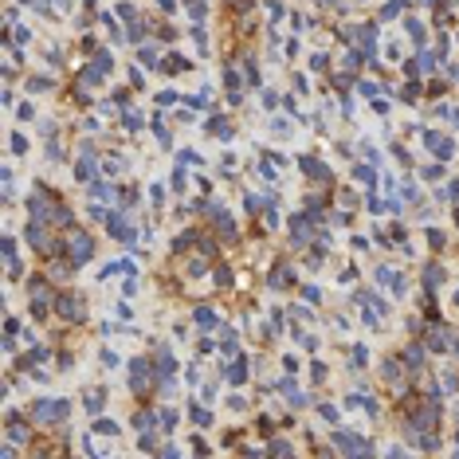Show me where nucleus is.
<instances>
[{"mask_svg":"<svg viewBox=\"0 0 459 459\" xmlns=\"http://www.w3.org/2000/svg\"><path fill=\"white\" fill-rule=\"evenodd\" d=\"M32 416H36L40 424H59V420L67 416V401H36V405H32Z\"/></svg>","mask_w":459,"mask_h":459,"instance_id":"nucleus-1","label":"nucleus"},{"mask_svg":"<svg viewBox=\"0 0 459 459\" xmlns=\"http://www.w3.org/2000/svg\"><path fill=\"white\" fill-rule=\"evenodd\" d=\"M91 259V236L87 232H71V263H87Z\"/></svg>","mask_w":459,"mask_h":459,"instance_id":"nucleus-2","label":"nucleus"},{"mask_svg":"<svg viewBox=\"0 0 459 459\" xmlns=\"http://www.w3.org/2000/svg\"><path fill=\"white\" fill-rule=\"evenodd\" d=\"M55 310H59V318H71V322L83 318V303H79L75 295H59V299H55Z\"/></svg>","mask_w":459,"mask_h":459,"instance_id":"nucleus-3","label":"nucleus"},{"mask_svg":"<svg viewBox=\"0 0 459 459\" xmlns=\"http://www.w3.org/2000/svg\"><path fill=\"white\" fill-rule=\"evenodd\" d=\"M110 236L122 240V244H134V228H130L122 216H110Z\"/></svg>","mask_w":459,"mask_h":459,"instance_id":"nucleus-4","label":"nucleus"},{"mask_svg":"<svg viewBox=\"0 0 459 459\" xmlns=\"http://www.w3.org/2000/svg\"><path fill=\"white\" fill-rule=\"evenodd\" d=\"M303 173L314 177V181H326V177H330V169H326L322 161H314V157H303Z\"/></svg>","mask_w":459,"mask_h":459,"instance_id":"nucleus-5","label":"nucleus"},{"mask_svg":"<svg viewBox=\"0 0 459 459\" xmlns=\"http://www.w3.org/2000/svg\"><path fill=\"white\" fill-rule=\"evenodd\" d=\"M130 385H134V389H142V385H146V361H142V357H134V361H130Z\"/></svg>","mask_w":459,"mask_h":459,"instance_id":"nucleus-6","label":"nucleus"},{"mask_svg":"<svg viewBox=\"0 0 459 459\" xmlns=\"http://www.w3.org/2000/svg\"><path fill=\"white\" fill-rule=\"evenodd\" d=\"M8 436H12L16 444H28V428H24L16 416H8Z\"/></svg>","mask_w":459,"mask_h":459,"instance_id":"nucleus-7","label":"nucleus"},{"mask_svg":"<svg viewBox=\"0 0 459 459\" xmlns=\"http://www.w3.org/2000/svg\"><path fill=\"white\" fill-rule=\"evenodd\" d=\"M75 177H79V181H91V177H95V161H91V157H83V161L75 165Z\"/></svg>","mask_w":459,"mask_h":459,"instance_id":"nucleus-8","label":"nucleus"},{"mask_svg":"<svg viewBox=\"0 0 459 459\" xmlns=\"http://www.w3.org/2000/svg\"><path fill=\"white\" fill-rule=\"evenodd\" d=\"M193 318H197V322H201L204 330H212V322H216V314H212V310H208V306H197V314H193Z\"/></svg>","mask_w":459,"mask_h":459,"instance_id":"nucleus-9","label":"nucleus"},{"mask_svg":"<svg viewBox=\"0 0 459 459\" xmlns=\"http://www.w3.org/2000/svg\"><path fill=\"white\" fill-rule=\"evenodd\" d=\"M228 381H236V385H240V381H248V365H244V361H236V365L228 369Z\"/></svg>","mask_w":459,"mask_h":459,"instance_id":"nucleus-10","label":"nucleus"},{"mask_svg":"<svg viewBox=\"0 0 459 459\" xmlns=\"http://www.w3.org/2000/svg\"><path fill=\"white\" fill-rule=\"evenodd\" d=\"M271 283H275V287H287V283H291V271H287V267H275V271H271Z\"/></svg>","mask_w":459,"mask_h":459,"instance_id":"nucleus-11","label":"nucleus"},{"mask_svg":"<svg viewBox=\"0 0 459 459\" xmlns=\"http://www.w3.org/2000/svg\"><path fill=\"white\" fill-rule=\"evenodd\" d=\"M420 365H424V350L412 346V350H408V369H420Z\"/></svg>","mask_w":459,"mask_h":459,"instance_id":"nucleus-12","label":"nucleus"},{"mask_svg":"<svg viewBox=\"0 0 459 459\" xmlns=\"http://www.w3.org/2000/svg\"><path fill=\"white\" fill-rule=\"evenodd\" d=\"M95 71H99V75L110 71V55H106V51H95Z\"/></svg>","mask_w":459,"mask_h":459,"instance_id":"nucleus-13","label":"nucleus"},{"mask_svg":"<svg viewBox=\"0 0 459 459\" xmlns=\"http://www.w3.org/2000/svg\"><path fill=\"white\" fill-rule=\"evenodd\" d=\"M424 283H428V287L444 283V271H440V267H428V271H424Z\"/></svg>","mask_w":459,"mask_h":459,"instance_id":"nucleus-14","label":"nucleus"},{"mask_svg":"<svg viewBox=\"0 0 459 459\" xmlns=\"http://www.w3.org/2000/svg\"><path fill=\"white\" fill-rule=\"evenodd\" d=\"M428 346H432V350H436V354H440V350H444V346H448V338H444V334H440V330H432V334H428Z\"/></svg>","mask_w":459,"mask_h":459,"instance_id":"nucleus-15","label":"nucleus"},{"mask_svg":"<svg viewBox=\"0 0 459 459\" xmlns=\"http://www.w3.org/2000/svg\"><path fill=\"white\" fill-rule=\"evenodd\" d=\"M95 432H102V436H114V432H118V424H114V420H95Z\"/></svg>","mask_w":459,"mask_h":459,"instance_id":"nucleus-16","label":"nucleus"},{"mask_svg":"<svg viewBox=\"0 0 459 459\" xmlns=\"http://www.w3.org/2000/svg\"><path fill=\"white\" fill-rule=\"evenodd\" d=\"M306 236H310V232H306V216H295V240L303 244Z\"/></svg>","mask_w":459,"mask_h":459,"instance_id":"nucleus-17","label":"nucleus"},{"mask_svg":"<svg viewBox=\"0 0 459 459\" xmlns=\"http://www.w3.org/2000/svg\"><path fill=\"white\" fill-rule=\"evenodd\" d=\"M212 134H220V138H232V126H228L224 118H216V122H212Z\"/></svg>","mask_w":459,"mask_h":459,"instance_id":"nucleus-18","label":"nucleus"},{"mask_svg":"<svg viewBox=\"0 0 459 459\" xmlns=\"http://www.w3.org/2000/svg\"><path fill=\"white\" fill-rule=\"evenodd\" d=\"M220 232H224V236H228V240H232V236H236V224H232V216H224V212H220Z\"/></svg>","mask_w":459,"mask_h":459,"instance_id":"nucleus-19","label":"nucleus"},{"mask_svg":"<svg viewBox=\"0 0 459 459\" xmlns=\"http://www.w3.org/2000/svg\"><path fill=\"white\" fill-rule=\"evenodd\" d=\"M161 428H165V432H173V428H177V412H173V408H169V412H161Z\"/></svg>","mask_w":459,"mask_h":459,"instance_id":"nucleus-20","label":"nucleus"},{"mask_svg":"<svg viewBox=\"0 0 459 459\" xmlns=\"http://www.w3.org/2000/svg\"><path fill=\"white\" fill-rule=\"evenodd\" d=\"M87 408L99 412V408H102V393H87Z\"/></svg>","mask_w":459,"mask_h":459,"instance_id":"nucleus-21","label":"nucleus"},{"mask_svg":"<svg viewBox=\"0 0 459 459\" xmlns=\"http://www.w3.org/2000/svg\"><path fill=\"white\" fill-rule=\"evenodd\" d=\"M216 283L228 287V283H232V271H228V267H216Z\"/></svg>","mask_w":459,"mask_h":459,"instance_id":"nucleus-22","label":"nucleus"},{"mask_svg":"<svg viewBox=\"0 0 459 459\" xmlns=\"http://www.w3.org/2000/svg\"><path fill=\"white\" fill-rule=\"evenodd\" d=\"M91 197H99V201H110V189H106V185H91Z\"/></svg>","mask_w":459,"mask_h":459,"instance_id":"nucleus-23","label":"nucleus"},{"mask_svg":"<svg viewBox=\"0 0 459 459\" xmlns=\"http://www.w3.org/2000/svg\"><path fill=\"white\" fill-rule=\"evenodd\" d=\"M193 416H197V424H201V428H208V424H212V416H208L204 408H193Z\"/></svg>","mask_w":459,"mask_h":459,"instance_id":"nucleus-24","label":"nucleus"},{"mask_svg":"<svg viewBox=\"0 0 459 459\" xmlns=\"http://www.w3.org/2000/svg\"><path fill=\"white\" fill-rule=\"evenodd\" d=\"M357 177H361V181H377V169H369V165H361V169H357Z\"/></svg>","mask_w":459,"mask_h":459,"instance_id":"nucleus-25","label":"nucleus"},{"mask_svg":"<svg viewBox=\"0 0 459 459\" xmlns=\"http://www.w3.org/2000/svg\"><path fill=\"white\" fill-rule=\"evenodd\" d=\"M397 12H401V0H393V4H389V8H385V12H381V16H385V20H393V16H397Z\"/></svg>","mask_w":459,"mask_h":459,"instance_id":"nucleus-26","label":"nucleus"},{"mask_svg":"<svg viewBox=\"0 0 459 459\" xmlns=\"http://www.w3.org/2000/svg\"><path fill=\"white\" fill-rule=\"evenodd\" d=\"M408 36H412V40H420V36H424V28H420L416 20H408Z\"/></svg>","mask_w":459,"mask_h":459,"instance_id":"nucleus-27","label":"nucleus"},{"mask_svg":"<svg viewBox=\"0 0 459 459\" xmlns=\"http://www.w3.org/2000/svg\"><path fill=\"white\" fill-rule=\"evenodd\" d=\"M157 102H161V106H169V102H177V95H173V91H161V95H157Z\"/></svg>","mask_w":459,"mask_h":459,"instance_id":"nucleus-28","label":"nucleus"},{"mask_svg":"<svg viewBox=\"0 0 459 459\" xmlns=\"http://www.w3.org/2000/svg\"><path fill=\"white\" fill-rule=\"evenodd\" d=\"M354 361H357V365H365V361H369V354H365V346H357V350H354Z\"/></svg>","mask_w":459,"mask_h":459,"instance_id":"nucleus-29","label":"nucleus"},{"mask_svg":"<svg viewBox=\"0 0 459 459\" xmlns=\"http://www.w3.org/2000/svg\"><path fill=\"white\" fill-rule=\"evenodd\" d=\"M161 459H181V456H177L173 448H165V452H161Z\"/></svg>","mask_w":459,"mask_h":459,"instance_id":"nucleus-30","label":"nucleus"},{"mask_svg":"<svg viewBox=\"0 0 459 459\" xmlns=\"http://www.w3.org/2000/svg\"><path fill=\"white\" fill-rule=\"evenodd\" d=\"M389 459H405V456H401V452H389Z\"/></svg>","mask_w":459,"mask_h":459,"instance_id":"nucleus-31","label":"nucleus"},{"mask_svg":"<svg viewBox=\"0 0 459 459\" xmlns=\"http://www.w3.org/2000/svg\"><path fill=\"white\" fill-rule=\"evenodd\" d=\"M456 303H459V295H456Z\"/></svg>","mask_w":459,"mask_h":459,"instance_id":"nucleus-32","label":"nucleus"},{"mask_svg":"<svg viewBox=\"0 0 459 459\" xmlns=\"http://www.w3.org/2000/svg\"><path fill=\"white\" fill-rule=\"evenodd\" d=\"M456 459H459V456H456Z\"/></svg>","mask_w":459,"mask_h":459,"instance_id":"nucleus-33","label":"nucleus"}]
</instances>
